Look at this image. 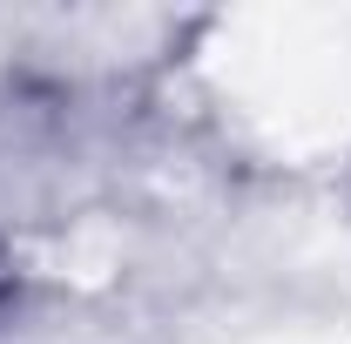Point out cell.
<instances>
[{"label": "cell", "mask_w": 351, "mask_h": 344, "mask_svg": "<svg viewBox=\"0 0 351 344\" xmlns=\"http://www.w3.org/2000/svg\"><path fill=\"white\" fill-rule=\"evenodd\" d=\"M7 297H14V270H7V257H0V310H7Z\"/></svg>", "instance_id": "cell-1"}]
</instances>
